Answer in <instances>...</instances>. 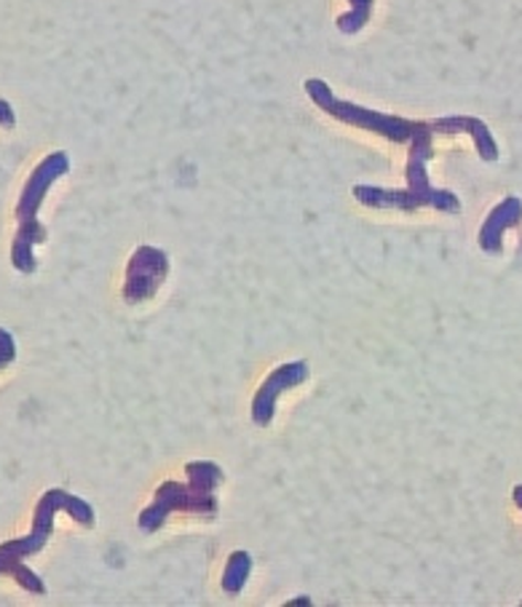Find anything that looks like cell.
Instances as JSON below:
<instances>
[{"label":"cell","instance_id":"1","mask_svg":"<svg viewBox=\"0 0 522 607\" xmlns=\"http://www.w3.org/2000/svg\"><path fill=\"white\" fill-rule=\"evenodd\" d=\"M306 94L313 99V105L319 110H324L327 116L338 118V121L356 126V129L373 131V135H381L392 139L396 145H411V153H407V191L426 201L429 206H443L445 204V191L439 188H432L429 174H426V161L434 156L432 153V137L434 135H458V131H471L477 129V118H439V121H407V118L388 116V113L367 110V107L345 103V99H338L332 94V88L324 84L322 78H308Z\"/></svg>","mask_w":522,"mask_h":607},{"label":"cell","instance_id":"2","mask_svg":"<svg viewBox=\"0 0 522 607\" xmlns=\"http://www.w3.org/2000/svg\"><path fill=\"white\" fill-rule=\"evenodd\" d=\"M60 511L71 514L73 522H78L81 528H94L97 517H94L92 503H86L84 498L73 496V492L60 490H46L41 496V501L35 505L33 514V530H30L24 539H14L0 543V575H11L24 592L30 594H46V584L41 581V575H35L30 567H24V560L41 554L43 546H46L49 539L54 533V520Z\"/></svg>","mask_w":522,"mask_h":607},{"label":"cell","instance_id":"3","mask_svg":"<svg viewBox=\"0 0 522 607\" xmlns=\"http://www.w3.org/2000/svg\"><path fill=\"white\" fill-rule=\"evenodd\" d=\"M67 172H71V156H67L65 150H54V153H49L38 163L33 174L24 182L22 195H19L17 204V236L14 244H11V265H14L19 274H35L38 260L33 249L35 244H43L49 238L46 225L38 220V212H41V204L46 201L54 182Z\"/></svg>","mask_w":522,"mask_h":607},{"label":"cell","instance_id":"4","mask_svg":"<svg viewBox=\"0 0 522 607\" xmlns=\"http://www.w3.org/2000/svg\"><path fill=\"white\" fill-rule=\"evenodd\" d=\"M188 482H163L156 490L153 503L148 509H142L140 524L142 533H156L163 522L169 520V514L174 511H185V514H201L206 520H215L217 517V498L215 490L223 484L225 473L215 460H191L185 466Z\"/></svg>","mask_w":522,"mask_h":607},{"label":"cell","instance_id":"5","mask_svg":"<svg viewBox=\"0 0 522 607\" xmlns=\"http://www.w3.org/2000/svg\"><path fill=\"white\" fill-rule=\"evenodd\" d=\"M169 276V255L159 246H137L129 257L127 281H124V300L127 306H140L161 289Z\"/></svg>","mask_w":522,"mask_h":607},{"label":"cell","instance_id":"6","mask_svg":"<svg viewBox=\"0 0 522 607\" xmlns=\"http://www.w3.org/2000/svg\"><path fill=\"white\" fill-rule=\"evenodd\" d=\"M308 377H311V366H308L306 359H295V362L276 366L266 381L260 383V388H257L253 400L255 426L260 428L270 426V423H274L276 402H279V396L287 394V391L298 388V385L308 383Z\"/></svg>","mask_w":522,"mask_h":607},{"label":"cell","instance_id":"7","mask_svg":"<svg viewBox=\"0 0 522 607\" xmlns=\"http://www.w3.org/2000/svg\"><path fill=\"white\" fill-rule=\"evenodd\" d=\"M520 223H522V201L514 199V195H509V199L501 201V204L488 214V220L480 227L482 252H488V255H501V249H504V233L509 227Z\"/></svg>","mask_w":522,"mask_h":607},{"label":"cell","instance_id":"8","mask_svg":"<svg viewBox=\"0 0 522 607\" xmlns=\"http://www.w3.org/2000/svg\"><path fill=\"white\" fill-rule=\"evenodd\" d=\"M249 575H253V556H249V552H234L231 554V560L225 562L223 592L242 594L244 586H247Z\"/></svg>","mask_w":522,"mask_h":607},{"label":"cell","instance_id":"9","mask_svg":"<svg viewBox=\"0 0 522 607\" xmlns=\"http://www.w3.org/2000/svg\"><path fill=\"white\" fill-rule=\"evenodd\" d=\"M373 3L375 0H351V6L354 9L349 11V14L338 17V30H341L343 35H356L364 24L370 22V14H373Z\"/></svg>","mask_w":522,"mask_h":607},{"label":"cell","instance_id":"10","mask_svg":"<svg viewBox=\"0 0 522 607\" xmlns=\"http://www.w3.org/2000/svg\"><path fill=\"white\" fill-rule=\"evenodd\" d=\"M17 362V340L6 327H0V370Z\"/></svg>","mask_w":522,"mask_h":607},{"label":"cell","instance_id":"11","mask_svg":"<svg viewBox=\"0 0 522 607\" xmlns=\"http://www.w3.org/2000/svg\"><path fill=\"white\" fill-rule=\"evenodd\" d=\"M0 126H3V129H14L17 126V113L9 99H0Z\"/></svg>","mask_w":522,"mask_h":607},{"label":"cell","instance_id":"12","mask_svg":"<svg viewBox=\"0 0 522 607\" xmlns=\"http://www.w3.org/2000/svg\"><path fill=\"white\" fill-rule=\"evenodd\" d=\"M512 501L518 503L520 509H522V484H518V487H514V490H512Z\"/></svg>","mask_w":522,"mask_h":607},{"label":"cell","instance_id":"13","mask_svg":"<svg viewBox=\"0 0 522 607\" xmlns=\"http://www.w3.org/2000/svg\"><path fill=\"white\" fill-rule=\"evenodd\" d=\"M295 605H311V599H308V597H298V599H292V603H287L285 607H295Z\"/></svg>","mask_w":522,"mask_h":607}]
</instances>
